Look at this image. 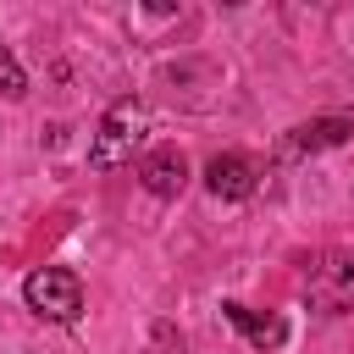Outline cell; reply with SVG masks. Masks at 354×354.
Returning <instances> with one entry per match:
<instances>
[{
	"label": "cell",
	"mask_w": 354,
	"mask_h": 354,
	"mask_svg": "<svg viewBox=\"0 0 354 354\" xmlns=\"http://www.w3.org/2000/svg\"><path fill=\"white\" fill-rule=\"evenodd\" d=\"M138 138H144V105H138V100H116V105L100 116V133L88 138V166H94V171L127 166L133 149H138Z\"/></svg>",
	"instance_id": "1"
},
{
	"label": "cell",
	"mask_w": 354,
	"mask_h": 354,
	"mask_svg": "<svg viewBox=\"0 0 354 354\" xmlns=\"http://www.w3.org/2000/svg\"><path fill=\"white\" fill-rule=\"evenodd\" d=\"M22 299H28V310L44 315V321H77V310H83V282H77L66 266H44V271H33V277L22 282Z\"/></svg>",
	"instance_id": "2"
},
{
	"label": "cell",
	"mask_w": 354,
	"mask_h": 354,
	"mask_svg": "<svg viewBox=\"0 0 354 354\" xmlns=\"http://www.w3.org/2000/svg\"><path fill=\"white\" fill-rule=\"evenodd\" d=\"M304 299L321 315H343L354 310V254H321L304 277Z\"/></svg>",
	"instance_id": "3"
},
{
	"label": "cell",
	"mask_w": 354,
	"mask_h": 354,
	"mask_svg": "<svg viewBox=\"0 0 354 354\" xmlns=\"http://www.w3.org/2000/svg\"><path fill=\"white\" fill-rule=\"evenodd\" d=\"M205 188H210L216 199H249V194H254V160L238 155V149L216 155V160L205 166Z\"/></svg>",
	"instance_id": "4"
},
{
	"label": "cell",
	"mask_w": 354,
	"mask_h": 354,
	"mask_svg": "<svg viewBox=\"0 0 354 354\" xmlns=\"http://www.w3.org/2000/svg\"><path fill=\"white\" fill-rule=\"evenodd\" d=\"M138 183L155 194V199H177L183 194V183H188V160H183V149H155L144 166H138Z\"/></svg>",
	"instance_id": "5"
},
{
	"label": "cell",
	"mask_w": 354,
	"mask_h": 354,
	"mask_svg": "<svg viewBox=\"0 0 354 354\" xmlns=\"http://www.w3.org/2000/svg\"><path fill=\"white\" fill-rule=\"evenodd\" d=\"M221 315H227V321H232V326H238L260 354H266V348H277V343L288 337V326H282L277 315H254V310H249V304H238V299H227V304H221Z\"/></svg>",
	"instance_id": "6"
},
{
	"label": "cell",
	"mask_w": 354,
	"mask_h": 354,
	"mask_svg": "<svg viewBox=\"0 0 354 354\" xmlns=\"http://www.w3.org/2000/svg\"><path fill=\"white\" fill-rule=\"evenodd\" d=\"M348 133H354V122H348V116H315V122L293 127L288 149H293V155H315V149H332V144H343Z\"/></svg>",
	"instance_id": "7"
},
{
	"label": "cell",
	"mask_w": 354,
	"mask_h": 354,
	"mask_svg": "<svg viewBox=\"0 0 354 354\" xmlns=\"http://www.w3.org/2000/svg\"><path fill=\"white\" fill-rule=\"evenodd\" d=\"M0 94L6 100H22L28 94V77H22V66H17V55L0 44Z\"/></svg>",
	"instance_id": "8"
}]
</instances>
